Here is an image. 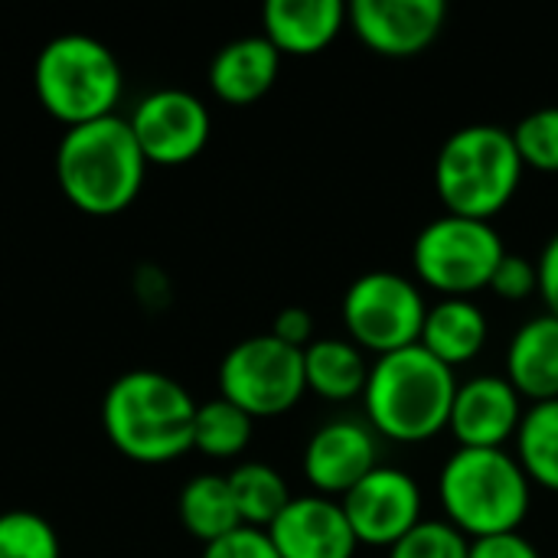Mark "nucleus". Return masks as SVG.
Instances as JSON below:
<instances>
[{"mask_svg":"<svg viewBox=\"0 0 558 558\" xmlns=\"http://www.w3.org/2000/svg\"><path fill=\"white\" fill-rule=\"evenodd\" d=\"M304 392V350L281 343L275 333L239 340L219 363V396L252 418L281 415Z\"/></svg>","mask_w":558,"mask_h":558,"instance_id":"8","label":"nucleus"},{"mask_svg":"<svg viewBox=\"0 0 558 558\" xmlns=\"http://www.w3.org/2000/svg\"><path fill=\"white\" fill-rule=\"evenodd\" d=\"M513 141L526 167L558 173V105L530 111L513 128Z\"/></svg>","mask_w":558,"mask_h":558,"instance_id":"26","label":"nucleus"},{"mask_svg":"<svg viewBox=\"0 0 558 558\" xmlns=\"http://www.w3.org/2000/svg\"><path fill=\"white\" fill-rule=\"evenodd\" d=\"M438 497L454 530L487 539L520 533L533 481L507 448H458L438 474Z\"/></svg>","mask_w":558,"mask_h":558,"instance_id":"4","label":"nucleus"},{"mask_svg":"<svg viewBox=\"0 0 558 558\" xmlns=\"http://www.w3.org/2000/svg\"><path fill=\"white\" fill-rule=\"evenodd\" d=\"M347 23L343 0H268L262 10L265 36L278 52L314 56L327 49Z\"/></svg>","mask_w":558,"mask_h":558,"instance_id":"16","label":"nucleus"},{"mask_svg":"<svg viewBox=\"0 0 558 558\" xmlns=\"http://www.w3.org/2000/svg\"><path fill=\"white\" fill-rule=\"evenodd\" d=\"M425 317L422 288L399 271H366L343 294V324L353 343L379 356L415 347Z\"/></svg>","mask_w":558,"mask_h":558,"instance_id":"9","label":"nucleus"},{"mask_svg":"<svg viewBox=\"0 0 558 558\" xmlns=\"http://www.w3.org/2000/svg\"><path fill=\"white\" fill-rule=\"evenodd\" d=\"M379 468V448L369 425L333 418L320 425L304 448V474L320 494H350L369 471Z\"/></svg>","mask_w":558,"mask_h":558,"instance_id":"14","label":"nucleus"},{"mask_svg":"<svg viewBox=\"0 0 558 558\" xmlns=\"http://www.w3.org/2000/svg\"><path fill=\"white\" fill-rule=\"evenodd\" d=\"M229 487L242 517V526L268 530L291 504L288 481L262 461H245L229 474Z\"/></svg>","mask_w":558,"mask_h":558,"instance_id":"22","label":"nucleus"},{"mask_svg":"<svg viewBox=\"0 0 558 558\" xmlns=\"http://www.w3.org/2000/svg\"><path fill=\"white\" fill-rule=\"evenodd\" d=\"M343 513L360 546H396L409 530L422 523V487L402 471L379 464L350 494H343Z\"/></svg>","mask_w":558,"mask_h":558,"instance_id":"11","label":"nucleus"},{"mask_svg":"<svg viewBox=\"0 0 558 558\" xmlns=\"http://www.w3.org/2000/svg\"><path fill=\"white\" fill-rule=\"evenodd\" d=\"M507 255L494 222L445 213L422 226L412 242V265L422 284L445 298H471L490 288V278Z\"/></svg>","mask_w":558,"mask_h":558,"instance_id":"7","label":"nucleus"},{"mask_svg":"<svg viewBox=\"0 0 558 558\" xmlns=\"http://www.w3.org/2000/svg\"><path fill=\"white\" fill-rule=\"evenodd\" d=\"M193 396L157 369H134L111 383L101 402V425L114 451L137 464H167L193 451Z\"/></svg>","mask_w":558,"mask_h":558,"instance_id":"1","label":"nucleus"},{"mask_svg":"<svg viewBox=\"0 0 558 558\" xmlns=\"http://www.w3.org/2000/svg\"><path fill=\"white\" fill-rule=\"evenodd\" d=\"M490 288L497 298H507V301H523L530 298L533 291H539V271H536V262H530L526 255H517V252H507L490 278Z\"/></svg>","mask_w":558,"mask_h":558,"instance_id":"28","label":"nucleus"},{"mask_svg":"<svg viewBox=\"0 0 558 558\" xmlns=\"http://www.w3.org/2000/svg\"><path fill=\"white\" fill-rule=\"evenodd\" d=\"M507 379L530 402L558 399V317H530L507 347Z\"/></svg>","mask_w":558,"mask_h":558,"instance_id":"18","label":"nucleus"},{"mask_svg":"<svg viewBox=\"0 0 558 558\" xmlns=\"http://www.w3.org/2000/svg\"><path fill=\"white\" fill-rule=\"evenodd\" d=\"M281 558H353L360 539L330 497H291L284 513L265 530Z\"/></svg>","mask_w":558,"mask_h":558,"instance_id":"13","label":"nucleus"},{"mask_svg":"<svg viewBox=\"0 0 558 558\" xmlns=\"http://www.w3.org/2000/svg\"><path fill=\"white\" fill-rule=\"evenodd\" d=\"M418 343L454 369L461 363H471L484 350L487 317L471 298H441L428 307Z\"/></svg>","mask_w":558,"mask_h":558,"instance_id":"19","label":"nucleus"},{"mask_svg":"<svg viewBox=\"0 0 558 558\" xmlns=\"http://www.w3.org/2000/svg\"><path fill=\"white\" fill-rule=\"evenodd\" d=\"M252 425L255 418L232 405L229 399H213L196 409V425H193V448L206 458L226 461L239 458L248 441H252Z\"/></svg>","mask_w":558,"mask_h":558,"instance_id":"24","label":"nucleus"},{"mask_svg":"<svg viewBox=\"0 0 558 558\" xmlns=\"http://www.w3.org/2000/svg\"><path fill=\"white\" fill-rule=\"evenodd\" d=\"M369 366L353 340L324 337L304 350V383L327 402H350L366 392Z\"/></svg>","mask_w":558,"mask_h":558,"instance_id":"20","label":"nucleus"},{"mask_svg":"<svg viewBox=\"0 0 558 558\" xmlns=\"http://www.w3.org/2000/svg\"><path fill=\"white\" fill-rule=\"evenodd\" d=\"M523 167L513 131L500 124H468L441 144L435 186L448 213L490 222L513 199Z\"/></svg>","mask_w":558,"mask_h":558,"instance_id":"5","label":"nucleus"},{"mask_svg":"<svg viewBox=\"0 0 558 558\" xmlns=\"http://www.w3.org/2000/svg\"><path fill=\"white\" fill-rule=\"evenodd\" d=\"M0 558H59L52 523L29 510L0 513Z\"/></svg>","mask_w":558,"mask_h":558,"instance_id":"25","label":"nucleus"},{"mask_svg":"<svg viewBox=\"0 0 558 558\" xmlns=\"http://www.w3.org/2000/svg\"><path fill=\"white\" fill-rule=\"evenodd\" d=\"M347 16L373 52L405 59L425 52L438 39L448 7L445 0H353Z\"/></svg>","mask_w":558,"mask_h":558,"instance_id":"12","label":"nucleus"},{"mask_svg":"<svg viewBox=\"0 0 558 558\" xmlns=\"http://www.w3.org/2000/svg\"><path fill=\"white\" fill-rule=\"evenodd\" d=\"M468 558H543V556H539V549H536L523 533H504V536L474 539Z\"/></svg>","mask_w":558,"mask_h":558,"instance_id":"30","label":"nucleus"},{"mask_svg":"<svg viewBox=\"0 0 558 558\" xmlns=\"http://www.w3.org/2000/svg\"><path fill=\"white\" fill-rule=\"evenodd\" d=\"M536 271H539V294L546 301V311L558 317V232L543 245L536 258Z\"/></svg>","mask_w":558,"mask_h":558,"instance_id":"32","label":"nucleus"},{"mask_svg":"<svg viewBox=\"0 0 558 558\" xmlns=\"http://www.w3.org/2000/svg\"><path fill=\"white\" fill-rule=\"evenodd\" d=\"M33 85L39 105L56 121L78 128L114 114L124 75L105 43L82 33H65L39 49Z\"/></svg>","mask_w":558,"mask_h":558,"instance_id":"6","label":"nucleus"},{"mask_svg":"<svg viewBox=\"0 0 558 558\" xmlns=\"http://www.w3.org/2000/svg\"><path fill=\"white\" fill-rule=\"evenodd\" d=\"M137 137V147L147 163L157 167H180L203 154L209 144L213 118L203 98L183 88H160L137 101L134 114L128 118Z\"/></svg>","mask_w":558,"mask_h":558,"instance_id":"10","label":"nucleus"},{"mask_svg":"<svg viewBox=\"0 0 558 558\" xmlns=\"http://www.w3.org/2000/svg\"><path fill=\"white\" fill-rule=\"evenodd\" d=\"M520 422V392L507 376L484 373L458 386L448 428L454 432L458 448H504L510 438H517Z\"/></svg>","mask_w":558,"mask_h":558,"instance_id":"15","label":"nucleus"},{"mask_svg":"<svg viewBox=\"0 0 558 558\" xmlns=\"http://www.w3.org/2000/svg\"><path fill=\"white\" fill-rule=\"evenodd\" d=\"M271 333L288 347L307 350L314 343V317L304 307H284V311H278V317L271 324Z\"/></svg>","mask_w":558,"mask_h":558,"instance_id":"31","label":"nucleus"},{"mask_svg":"<svg viewBox=\"0 0 558 558\" xmlns=\"http://www.w3.org/2000/svg\"><path fill=\"white\" fill-rule=\"evenodd\" d=\"M468 536L448 520H422L396 546H389V558H468Z\"/></svg>","mask_w":558,"mask_h":558,"instance_id":"27","label":"nucleus"},{"mask_svg":"<svg viewBox=\"0 0 558 558\" xmlns=\"http://www.w3.org/2000/svg\"><path fill=\"white\" fill-rule=\"evenodd\" d=\"M517 461L526 477L546 490H558V399L533 402L517 428Z\"/></svg>","mask_w":558,"mask_h":558,"instance_id":"23","label":"nucleus"},{"mask_svg":"<svg viewBox=\"0 0 558 558\" xmlns=\"http://www.w3.org/2000/svg\"><path fill=\"white\" fill-rule=\"evenodd\" d=\"M180 523L186 526L190 536L203 539L206 546L235 533L242 526L229 477L219 474H199L180 490Z\"/></svg>","mask_w":558,"mask_h":558,"instance_id":"21","label":"nucleus"},{"mask_svg":"<svg viewBox=\"0 0 558 558\" xmlns=\"http://www.w3.org/2000/svg\"><path fill=\"white\" fill-rule=\"evenodd\" d=\"M458 376L422 343L386 353L369 366L363 405L369 428L392 441H428L448 428Z\"/></svg>","mask_w":558,"mask_h":558,"instance_id":"2","label":"nucleus"},{"mask_svg":"<svg viewBox=\"0 0 558 558\" xmlns=\"http://www.w3.org/2000/svg\"><path fill=\"white\" fill-rule=\"evenodd\" d=\"M203 558H281L271 536L255 526H239L235 533L209 543L203 549Z\"/></svg>","mask_w":558,"mask_h":558,"instance_id":"29","label":"nucleus"},{"mask_svg":"<svg viewBox=\"0 0 558 558\" xmlns=\"http://www.w3.org/2000/svg\"><path fill=\"white\" fill-rule=\"evenodd\" d=\"M281 69V52L271 39L262 36H239L226 43L209 62V88L226 105H252L271 92Z\"/></svg>","mask_w":558,"mask_h":558,"instance_id":"17","label":"nucleus"},{"mask_svg":"<svg viewBox=\"0 0 558 558\" xmlns=\"http://www.w3.org/2000/svg\"><path fill=\"white\" fill-rule=\"evenodd\" d=\"M147 160L128 118H98L69 128L56 150V180L65 199L88 216L124 213L144 186Z\"/></svg>","mask_w":558,"mask_h":558,"instance_id":"3","label":"nucleus"}]
</instances>
